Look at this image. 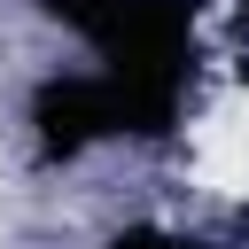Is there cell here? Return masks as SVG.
<instances>
[{"label":"cell","instance_id":"obj_1","mask_svg":"<svg viewBox=\"0 0 249 249\" xmlns=\"http://www.w3.org/2000/svg\"><path fill=\"white\" fill-rule=\"evenodd\" d=\"M187 171L210 195H249V93H226L187 132Z\"/></svg>","mask_w":249,"mask_h":249}]
</instances>
